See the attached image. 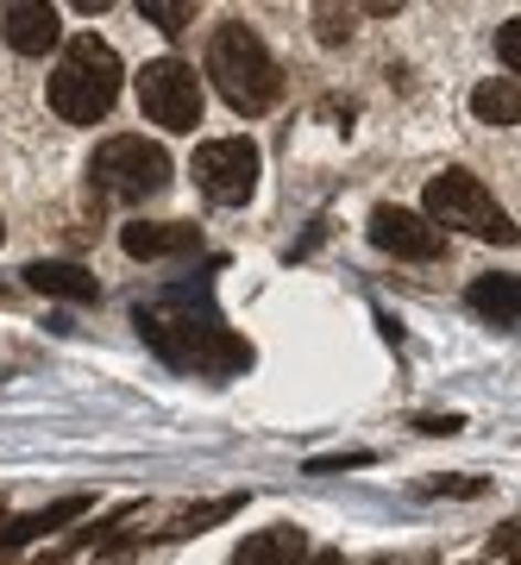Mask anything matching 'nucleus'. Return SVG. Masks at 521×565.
<instances>
[{"instance_id":"1","label":"nucleus","mask_w":521,"mask_h":565,"mask_svg":"<svg viewBox=\"0 0 521 565\" xmlns=\"http://www.w3.org/2000/svg\"><path fill=\"white\" fill-rule=\"evenodd\" d=\"M139 333L151 340L163 364L177 371H201V377H233L252 364V345L233 333V327L214 315L208 289H177V296H158V302H139L132 308Z\"/></svg>"},{"instance_id":"2","label":"nucleus","mask_w":521,"mask_h":565,"mask_svg":"<svg viewBox=\"0 0 521 565\" xmlns=\"http://www.w3.org/2000/svg\"><path fill=\"white\" fill-rule=\"evenodd\" d=\"M208 82L245 120H258V114H270L283 102V63L258 39V25H245V20L214 25V39H208Z\"/></svg>"},{"instance_id":"3","label":"nucleus","mask_w":521,"mask_h":565,"mask_svg":"<svg viewBox=\"0 0 521 565\" xmlns=\"http://www.w3.org/2000/svg\"><path fill=\"white\" fill-rule=\"evenodd\" d=\"M120 51L95 32H76V39L63 44L57 70H51V107H57V120L70 126H95L107 120V107L120 102Z\"/></svg>"},{"instance_id":"4","label":"nucleus","mask_w":521,"mask_h":565,"mask_svg":"<svg viewBox=\"0 0 521 565\" xmlns=\"http://www.w3.org/2000/svg\"><path fill=\"white\" fill-rule=\"evenodd\" d=\"M422 214L440 226V233L453 226V233H471V239H483V245H515L521 239V226L502 214L497 195H490L471 170H440V177H427Z\"/></svg>"},{"instance_id":"5","label":"nucleus","mask_w":521,"mask_h":565,"mask_svg":"<svg viewBox=\"0 0 521 565\" xmlns=\"http://www.w3.org/2000/svg\"><path fill=\"white\" fill-rule=\"evenodd\" d=\"M88 182H95L107 202H151L163 182H170V158H163V145L139 139V132H120V139L95 145Z\"/></svg>"},{"instance_id":"6","label":"nucleus","mask_w":521,"mask_h":565,"mask_svg":"<svg viewBox=\"0 0 521 565\" xmlns=\"http://www.w3.org/2000/svg\"><path fill=\"white\" fill-rule=\"evenodd\" d=\"M139 107L163 132H195L201 126V76L182 57H151L139 70Z\"/></svg>"},{"instance_id":"7","label":"nucleus","mask_w":521,"mask_h":565,"mask_svg":"<svg viewBox=\"0 0 521 565\" xmlns=\"http://www.w3.org/2000/svg\"><path fill=\"white\" fill-rule=\"evenodd\" d=\"M258 145L252 139H208L195 145V189L208 195L214 207H245L258 195Z\"/></svg>"},{"instance_id":"8","label":"nucleus","mask_w":521,"mask_h":565,"mask_svg":"<svg viewBox=\"0 0 521 565\" xmlns=\"http://www.w3.org/2000/svg\"><path fill=\"white\" fill-rule=\"evenodd\" d=\"M371 245L378 252H390V258H408V264H427L446 252V233L427 214H415V207H390L383 202L378 214H371Z\"/></svg>"},{"instance_id":"9","label":"nucleus","mask_w":521,"mask_h":565,"mask_svg":"<svg viewBox=\"0 0 521 565\" xmlns=\"http://www.w3.org/2000/svg\"><path fill=\"white\" fill-rule=\"evenodd\" d=\"M0 39L13 44L20 57H44V51L63 39L57 7H44V0H7V7H0Z\"/></svg>"},{"instance_id":"10","label":"nucleus","mask_w":521,"mask_h":565,"mask_svg":"<svg viewBox=\"0 0 521 565\" xmlns=\"http://www.w3.org/2000/svg\"><path fill=\"white\" fill-rule=\"evenodd\" d=\"M120 245H126V258H145V264L182 258V252H201V226H189V221H126Z\"/></svg>"},{"instance_id":"11","label":"nucleus","mask_w":521,"mask_h":565,"mask_svg":"<svg viewBox=\"0 0 521 565\" xmlns=\"http://www.w3.org/2000/svg\"><path fill=\"white\" fill-rule=\"evenodd\" d=\"M25 282L39 289V296H57V302H95L100 296V282L82 270V264L70 258H39V264H25Z\"/></svg>"},{"instance_id":"12","label":"nucleus","mask_w":521,"mask_h":565,"mask_svg":"<svg viewBox=\"0 0 521 565\" xmlns=\"http://www.w3.org/2000/svg\"><path fill=\"white\" fill-rule=\"evenodd\" d=\"M308 559V534L301 527H264L233 553V565H301Z\"/></svg>"},{"instance_id":"13","label":"nucleus","mask_w":521,"mask_h":565,"mask_svg":"<svg viewBox=\"0 0 521 565\" xmlns=\"http://www.w3.org/2000/svg\"><path fill=\"white\" fill-rule=\"evenodd\" d=\"M465 302L478 308L483 321L515 327L521 321V277H478L471 289H465Z\"/></svg>"},{"instance_id":"14","label":"nucleus","mask_w":521,"mask_h":565,"mask_svg":"<svg viewBox=\"0 0 521 565\" xmlns=\"http://www.w3.org/2000/svg\"><path fill=\"white\" fill-rule=\"evenodd\" d=\"M88 509H95V497H57L51 509H39V515H25V522L7 527V534H0V553H7V546L39 541V534H51V527H63V522H76V515H88Z\"/></svg>"},{"instance_id":"15","label":"nucleus","mask_w":521,"mask_h":565,"mask_svg":"<svg viewBox=\"0 0 521 565\" xmlns=\"http://www.w3.org/2000/svg\"><path fill=\"white\" fill-rule=\"evenodd\" d=\"M471 114H478L483 126H521V82L509 76H490L471 88Z\"/></svg>"},{"instance_id":"16","label":"nucleus","mask_w":521,"mask_h":565,"mask_svg":"<svg viewBox=\"0 0 521 565\" xmlns=\"http://www.w3.org/2000/svg\"><path fill=\"white\" fill-rule=\"evenodd\" d=\"M245 497L233 490V497H214V503H201V509H182V515H170V527H158L163 541H189V534H208L214 522H226V515H240Z\"/></svg>"},{"instance_id":"17","label":"nucleus","mask_w":521,"mask_h":565,"mask_svg":"<svg viewBox=\"0 0 521 565\" xmlns=\"http://www.w3.org/2000/svg\"><path fill=\"white\" fill-rule=\"evenodd\" d=\"M139 13L158 25V32H182V25H195V7H189V0H139Z\"/></svg>"},{"instance_id":"18","label":"nucleus","mask_w":521,"mask_h":565,"mask_svg":"<svg viewBox=\"0 0 521 565\" xmlns=\"http://www.w3.org/2000/svg\"><path fill=\"white\" fill-rule=\"evenodd\" d=\"M497 63L509 70V82H521V20L497 25Z\"/></svg>"},{"instance_id":"19","label":"nucleus","mask_w":521,"mask_h":565,"mask_svg":"<svg viewBox=\"0 0 521 565\" xmlns=\"http://www.w3.org/2000/svg\"><path fill=\"white\" fill-rule=\"evenodd\" d=\"M315 20H321V44H345V39H352V13H340V7H321Z\"/></svg>"},{"instance_id":"20","label":"nucleus","mask_w":521,"mask_h":565,"mask_svg":"<svg viewBox=\"0 0 521 565\" xmlns=\"http://www.w3.org/2000/svg\"><path fill=\"white\" fill-rule=\"evenodd\" d=\"M427 497H483V478H427Z\"/></svg>"},{"instance_id":"21","label":"nucleus","mask_w":521,"mask_h":565,"mask_svg":"<svg viewBox=\"0 0 521 565\" xmlns=\"http://www.w3.org/2000/svg\"><path fill=\"white\" fill-rule=\"evenodd\" d=\"M371 465V452H333V459H308V471H359Z\"/></svg>"},{"instance_id":"22","label":"nucleus","mask_w":521,"mask_h":565,"mask_svg":"<svg viewBox=\"0 0 521 565\" xmlns=\"http://www.w3.org/2000/svg\"><path fill=\"white\" fill-rule=\"evenodd\" d=\"M415 427H422V434H459V427H465V415H422Z\"/></svg>"},{"instance_id":"23","label":"nucleus","mask_w":521,"mask_h":565,"mask_svg":"<svg viewBox=\"0 0 521 565\" xmlns=\"http://www.w3.org/2000/svg\"><path fill=\"white\" fill-rule=\"evenodd\" d=\"M301 565H340V553H333V546H321V553H308Z\"/></svg>"}]
</instances>
